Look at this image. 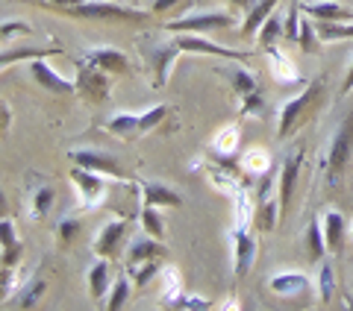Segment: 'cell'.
<instances>
[{"instance_id":"6da1fadb","label":"cell","mask_w":353,"mask_h":311,"mask_svg":"<svg viewBox=\"0 0 353 311\" xmlns=\"http://www.w3.org/2000/svg\"><path fill=\"white\" fill-rule=\"evenodd\" d=\"M324 92V83L321 80H312L306 85L303 94H297L294 100H285L283 109H280V127H277V138H289L292 132L303 124V120L312 115V106L318 103V97Z\"/></svg>"},{"instance_id":"7a4b0ae2","label":"cell","mask_w":353,"mask_h":311,"mask_svg":"<svg viewBox=\"0 0 353 311\" xmlns=\"http://www.w3.org/2000/svg\"><path fill=\"white\" fill-rule=\"evenodd\" d=\"M236 18L230 12H221V9H212V12H197V15H185L180 21H168L165 24V30L168 32H201V36H206V32H218V30H227L233 27Z\"/></svg>"},{"instance_id":"3957f363","label":"cell","mask_w":353,"mask_h":311,"mask_svg":"<svg viewBox=\"0 0 353 311\" xmlns=\"http://www.w3.org/2000/svg\"><path fill=\"white\" fill-rule=\"evenodd\" d=\"M353 153V112L341 120L336 129V138L330 144V156H327V171H330V182H339V176L345 173V164Z\"/></svg>"},{"instance_id":"277c9868","label":"cell","mask_w":353,"mask_h":311,"mask_svg":"<svg viewBox=\"0 0 353 311\" xmlns=\"http://www.w3.org/2000/svg\"><path fill=\"white\" fill-rule=\"evenodd\" d=\"M77 92H80L88 103H106L109 92H112V80H109V71L97 68V65L85 62L80 65V76H77Z\"/></svg>"},{"instance_id":"5b68a950","label":"cell","mask_w":353,"mask_h":311,"mask_svg":"<svg viewBox=\"0 0 353 311\" xmlns=\"http://www.w3.org/2000/svg\"><path fill=\"white\" fill-rule=\"evenodd\" d=\"M176 47L183 53H203V56H218V59H233V62H245L250 59V50H233V47H221V44L209 41L201 32H180V39H174Z\"/></svg>"},{"instance_id":"8992f818","label":"cell","mask_w":353,"mask_h":311,"mask_svg":"<svg viewBox=\"0 0 353 311\" xmlns=\"http://www.w3.org/2000/svg\"><path fill=\"white\" fill-rule=\"evenodd\" d=\"M71 18H101V21H136L145 18L139 9L115 6V0H85V3L68 9Z\"/></svg>"},{"instance_id":"52a82bcc","label":"cell","mask_w":353,"mask_h":311,"mask_svg":"<svg viewBox=\"0 0 353 311\" xmlns=\"http://www.w3.org/2000/svg\"><path fill=\"white\" fill-rule=\"evenodd\" d=\"M68 156H71L77 164H80V168H88V171H94V173H103V176H109V180H121V176H124L121 162L115 159V156L103 153V150H71Z\"/></svg>"},{"instance_id":"ba28073f","label":"cell","mask_w":353,"mask_h":311,"mask_svg":"<svg viewBox=\"0 0 353 311\" xmlns=\"http://www.w3.org/2000/svg\"><path fill=\"white\" fill-rule=\"evenodd\" d=\"M71 182L77 185V191H80V200L85 203V208H94L106 197L103 173H94V171L80 168V164H77V168L71 171Z\"/></svg>"},{"instance_id":"9c48e42d","label":"cell","mask_w":353,"mask_h":311,"mask_svg":"<svg viewBox=\"0 0 353 311\" xmlns=\"http://www.w3.org/2000/svg\"><path fill=\"white\" fill-rule=\"evenodd\" d=\"M301 164H303V144H297V150L289 153V159L283 162V171H280V212L283 215L292 212V200H294V185H297Z\"/></svg>"},{"instance_id":"30bf717a","label":"cell","mask_w":353,"mask_h":311,"mask_svg":"<svg viewBox=\"0 0 353 311\" xmlns=\"http://www.w3.org/2000/svg\"><path fill=\"white\" fill-rule=\"evenodd\" d=\"M176 53H180L176 41H171V44H153V47L148 50V62H150V74H153V88H165V85H168V74H171L174 62H176Z\"/></svg>"},{"instance_id":"8fae6325","label":"cell","mask_w":353,"mask_h":311,"mask_svg":"<svg viewBox=\"0 0 353 311\" xmlns=\"http://www.w3.org/2000/svg\"><path fill=\"white\" fill-rule=\"evenodd\" d=\"M30 74H32V80H36V85L48 88V92H53V94H71V92H77V83L59 76L48 62H41V59L30 62Z\"/></svg>"},{"instance_id":"7c38bea8","label":"cell","mask_w":353,"mask_h":311,"mask_svg":"<svg viewBox=\"0 0 353 311\" xmlns=\"http://www.w3.org/2000/svg\"><path fill=\"white\" fill-rule=\"evenodd\" d=\"M83 59L97 65V68L109 71V74H127L130 71V59L115 47H94V50H88Z\"/></svg>"},{"instance_id":"4fadbf2b","label":"cell","mask_w":353,"mask_h":311,"mask_svg":"<svg viewBox=\"0 0 353 311\" xmlns=\"http://www.w3.org/2000/svg\"><path fill=\"white\" fill-rule=\"evenodd\" d=\"M124 232H127V224L124 220H112L101 229V235L94 241V253L101 259H112V255L121 250V241H124Z\"/></svg>"},{"instance_id":"5bb4252c","label":"cell","mask_w":353,"mask_h":311,"mask_svg":"<svg viewBox=\"0 0 353 311\" xmlns=\"http://www.w3.org/2000/svg\"><path fill=\"white\" fill-rule=\"evenodd\" d=\"M309 288H312V282H309V276L306 273H294V270H285V273H277L271 279V291L277 294V297H301L306 294Z\"/></svg>"},{"instance_id":"9a60e30c","label":"cell","mask_w":353,"mask_h":311,"mask_svg":"<svg viewBox=\"0 0 353 311\" xmlns=\"http://www.w3.org/2000/svg\"><path fill=\"white\" fill-rule=\"evenodd\" d=\"M233 244H236V276H245L253 268V259H256V238H253L248 229L236 226Z\"/></svg>"},{"instance_id":"2e32d148","label":"cell","mask_w":353,"mask_h":311,"mask_svg":"<svg viewBox=\"0 0 353 311\" xmlns=\"http://www.w3.org/2000/svg\"><path fill=\"white\" fill-rule=\"evenodd\" d=\"M141 200H145V206H157V208H162V206L174 208L183 203V197L162 182H141Z\"/></svg>"},{"instance_id":"e0dca14e","label":"cell","mask_w":353,"mask_h":311,"mask_svg":"<svg viewBox=\"0 0 353 311\" xmlns=\"http://www.w3.org/2000/svg\"><path fill=\"white\" fill-rule=\"evenodd\" d=\"M162 253L165 247L159 244V238H153V235L139 238V241H132V247L127 253V268H136V264H145L150 259H162Z\"/></svg>"},{"instance_id":"ac0fdd59","label":"cell","mask_w":353,"mask_h":311,"mask_svg":"<svg viewBox=\"0 0 353 311\" xmlns=\"http://www.w3.org/2000/svg\"><path fill=\"white\" fill-rule=\"evenodd\" d=\"M301 9L306 15H312L315 21H353L350 9L336 3V0H318V3H306Z\"/></svg>"},{"instance_id":"d6986e66","label":"cell","mask_w":353,"mask_h":311,"mask_svg":"<svg viewBox=\"0 0 353 311\" xmlns=\"http://www.w3.org/2000/svg\"><path fill=\"white\" fill-rule=\"evenodd\" d=\"M277 3H280V0H256V3H253V9L248 12V18H245V24H241V32H245V36H253V32H259V27L274 15Z\"/></svg>"},{"instance_id":"ffe728a7","label":"cell","mask_w":353,"mask_h":311,"mask_svg":"<svg viewBox=\"0 0 353 311\" xmlns=\"http://www.w3.org/2000/svg\"><path fill=\"white\" fill-rule=\"evenodd\" d=\"M15 224L9 217L0 220V238H3V268H15L21 259V241L15 235Z\"/></svg>"},{"instance_id":"44dd1931","label":"cell","mask_w":353,"mask_h":311,"mask_svg":"<svg viewBox=\"0 0 353 311\" xmlns=\"http://www.w3.org/2000/svg\"><path fill=\"white\" fill-rule=\"evenodd\" d=\"M268 62H271V76H274L277 83H294V80H297L294 62L285 56L280 47H268Z\"/></svg>"},{"instance_id":"7402d4cb","label":"cell","mask_w":353,"mask_h":311,"mask_svg":"<svg viewBox=\"0 0 353 311\" xmlns=\"http://www.w3.org/2000/svg\"><path fill=\"white\" fill-rule=\"evenodd\" d=\"M109 285H112V264H109V259H101L92 270H88V288H92V297L94 299L109 297L106 294Z\"/></svg>"},{"instance_id":"603a6c76","label":"cell","mask_w":353,"mask_h":311,"mask_svg":"<svg viewBox=\"0 0 353 311\" xmlns=\"http://www.w3.org/2000/svg\"><path fill=\"white\" fill-rule=\"evenodd\" d=\"M62 47H18V50H3L0 56V65H12V62H21V59H48V56H59Z\"/></svg>"},{"instance_id":"cb8c5ba5","label":"cell","mask_w":353,"mask_h":311,"mask_svg":"<svg viewBox=\"0 0 353 311\" xmlns=\"http://www.w3.org/2000/svg\"><path fill=\"white\" fill-rule=\"evenodd\" d=\"M44 288H48V285H44V279H32V282H27V285L21 288V291L6 303V308H9V305H12V308H32V305H36L39 299H41Z\"/></svg>"},{"instance_id":"d4e9b609","label":"cell","mask_w":353,"mask_h":311,"mask_svg":"<svg viewBox=\"0 0 353 311\" xmlns=\"http://www.w3.org/2000/svg\"><path fill=\"white\" fill-rule=\"evenodd\" d=\"M306 250H309V259L312 261H321L324 253L330 250L327 238H324V224H318V220H312L309 229H306Z\"/></svg>"},{"instance_id":"484cf974","label":"cell","mask_w":353,"mask_h":311,"mask_svg":"<svg viewBox=\"0 0 353 311\" xmlns=\"http://www.w3.org/2000/svg\"><path fill=\"white\" fill-rule=\"evenodd\" d=\"M318 39L321 41L353 39V21H318Z\"/></svg>"},{"instance_id":"4316f807","label":"cell","mask_w":353,"mask_h":311,"mask_svg":"<svg viewBox=\"0 0 353 311\" xmlns=\"http://www.w3.org/2000/svg\"><path fill=\"white\" fill-rule=\"evenodd\" d=\"M324 238L330 250H341V238H345V217L339 212H327L324 215Z\"/></svg>"},{"instance_id":"83f0119b","label":"cell","mask_w":353,"mask_h":311,"mask_svg":"<svg viewBox=\"0 0 353 311\" xmlns=\"http://www.w3.org/2000/svg\"><path fill=\"white\" fill-rule=\"evenodd\" d=\"M277 215H283L280 212V200H274V197L259 200V203H256V229L271 232L274 224H277Z\"/></svg>"},{"instance_id":"f1b7e54d","label":"cell","mask_w":353,"mask_h":311,"mask_svg":"<svg viewBox=\"0 0 353 311\" xmlns=\"http://www.w3.org/2000/svg\"><path fill=\"white\" fill-rule=\"evenodd\" d=\"M53 197H57V191H53V185H39L36 191H32V200H30V217L41 220L44 215L50 212Z\"/></svg>"},{"instance_id":"f546056e","label":"cell","mask_w":353,"mask_h":311,"mask_svg":"<svg viewBox=\"0 0 353 311\" xmlns=\"http://www.w3.org/2000/svg\"><path fill=\"white\" fill-rule=\"evenodd\" d=\"M241 171L248 176H262L271 171V156L265 150H248L245 159H241Z\"/></svg>"},{"instance_id":"4dcf8cb0","label":"cell","mask_w":353,"mask_h":311,"mask_svg":"<svg viewBox=\"0 0 353 311\" xmlns=\"http://www.w3.org/2000/svg\"><path fill=\"white\" fill-rule=\"evenodd\" d=\"M221 74H224L227 80L233 83V92L239 97H248V94L256 92V76H253V74L241 71V68H227V71H221Z\"/></svg>"},{"instance_id":"1f68e13d","label":"cell","mask_w":353,"mask_h":311,"mask_svg":"<svg viewBox=\"0 0 353 311\" xmlns=\"http://www.w3.org/2000/svg\"><path fill=\"white\" fill-rule=\"evenodd\" d=\"M280 41H283V18L274 12V15L259 27V44H262L265 50H268V47H277Z\"/></svg>"},{"instance_id":"d6a6232c","label":"cell","mask_w":353,"mask_h":311,"mask_svg":"<svg viewBox=\"0 0 353 311\" xmlns=\"http://www.w3.org/2000/svg\"><path fill=\"white\" fill-rule=\"evenodd\" d=\"M248 188H250V185H248ZM248 188L241 185L239 191L233 194V197H236V226H239V229H248L250 217H256V215H253V200H250Z\"/></svg>"},{"instance_id":"836d02e7","label":"cell","mask_w":353,"mask_h":311,"mask_svg":"<svg viewBox=\"0 0 353 311\" xmlns=\"http://www.w3.org/2000/svg\"><path fill=\"white\" fill-rule=\"evenodd\" d=\"M236 150H239V129L236 127H224L212 138V153H218V156H233Z\"/></svg>"},{"instance_id":"e575fe53","label":"cell","mask_w":353,"mask_h":311,"mask_svg":"<svg viewBox=\"0 0 353 311\" xmlns=\"http://www.w3.org/2000/svg\"><path fill=\"white\" fill-rule=\"evenodd\" d=\"M127 273L132 276V282L139 288H145L153 276H162V268H159V259H150L145 264H136V268H127Z\"/></svg>"},{"instance_id":"d590c367","label":"cell","mask_w":353,"mask_h":311,"mask_svg":"<svg viewBox=\"0 0 353 311\" xmlns=\"http://www.w3.org/2000/svg\"><path fill=\"white\" fill-rule=\"evenodd\" d=\"M130 299V279L127 276H118V279L112 282V291H109V299H106V308L109 311H118L124 308Z\"/></svg>"},{"instance_id":"8d00e7d4","label":"cell","mask_w":353,"mask_h":311,"mask_svg":"<svg viewBox=\"0 0 353 311\" xmlns=\"http://www.w3.org/2000/svg\"><path fill=\"white\" fill-rule=\"evenodd\" d=\"M139 118L141 115H115L112 120L106 124L109 132H115V136H139Z\"/></svg>"},{"instance_id":"74e56055","label":"cell","mask_w":353,"mask_h":311,"mask_svg":"<svg viewBox=\"0 0 353 311\" xmlns=\"http://www.w3.org/2000/svg\"><path fill=\"white\" fill-rule=\"evenodd\" d=\"M301 3H292L289 6V18L283 21V41L297 44V36H301Z\"/></svg>"},{"instance_id":"f35d334b","label":"cell","mask_w":353,"mask_h":311,"mask_svg":"<svg viewBox=\"0 0 353 311\" xmlns=\"http://www.w3.org/2000/svg\"><path fill=\"white\" fill-rule=\"evenodd\" d=\"M162 297H165V303L174 305L176 299L183 297V285H180V276H176V270H162Z\"/></svg>"},{"instance_id":"ab89813d","label":"cell","mask_w":353,"mask_h":311,"mask_svg":"<svg viewBox=\"0 0 353 311\" xmlns=\"http://www.w3.org/2000/svg\"><path fill=\"white\" fill-rule=\"evenodd\" d=\"M141 226H145V232H148V235H153V238L165 235V224H162V217L157 212V206H145V208H141Z\"/></svg>"},{"instance_id":"60d3db41","label":"cell","mask_w":353,"mask_h":311,"mask_svg":"<svg viewBox=\"0 0 353 311\" xmlns=\"http://www.w3.org/2000/svg\"><path fill=\"white\" fill-rule=\"evenodd\" d=\"M241 115H248V118H262L265 115V100L259 94V88L253 94L241 97Z\"/></svg>"},{"instance_id":"b9f144b4","label":"cell","mask_w":353,"mask_h":311,"mask_svg":"<svg viewBox=\"0 0 353 311\" xmlns=\"http://www.w3.org/2000/svg\"><path fill=\"white\" fill-rule=\"evenodd\" d=\"M333 291H336L333 268H330V264H321V276H318V294H321L324 303H330V299H333Z\"/></svg>"},{"instance_id":"7bdbcfd3","label":"cell","mask_w":353,"mask_h":311,"mask_svg":"<svg viewBox=\"0 0 353 311\" xmlns=\"http://www.w3.org/2000/svg\"><path fill=\"white\" fill-rule=\"evenodd\" d=\"M165 109H168V106H153V109H148V112H141V118H139V136H141V132H150L153 127L159 124V120L165 118Z\"/></svg>"},{"instance_id":"ee69618b","label":"cell","mask_w":353,"mask_h":311,"mask_svg":"<svg viewBox=\"0 0 353 311\" xmlns=\"http://www.w3.org/2000/svg\"><path fill=\"white\" fill-rule=\"evenodd\" d=\"M315 44H318V39H315L312 24H309V21H301V36H297V47H301L303 53H312Z\"/></svg>"},{"instance_id":"f6af8a7d","label":"cell","mask_w":353,"mask_h":311,"mask_svg":"<svg viewBox=\"0 0 353 311\" xmlns=\"http://www.w3.org/2000/svg\"><path fill=\"white\" fill-rule=\"evenodd\" d=\"M0 32H3V39H12V36H30L32 27L24 24V21H3V27H0Z\"/></svg>"},{"instance_id":"bcb514c9","label":"cell","mask_w":353,"mask_h":311,"mask_svg":"<svg viewBox=\"0 0 353 311\" xmlns=\"http://www.w3.org/2000/svg\"><path fill=\"white\" fill-rule=\"evenodd\" d=\"M77 232H80V224H77L74 217H65L62 224H59V232H57V238H59V244H68Z\"/></svg>"},{"instance_id":"7dc6e473","label":"cell","mask_w":353,"mask_h":311,"mask_svg":"<svg viewBox=\"0 0 353 311\" xmlns=\"http://www.w3.org/2000/svg\"><path fill=\"white\" fill-rule=\"evenodd\" d=\"M180 3H189V0H153L150 9H153L157 15H168V12H174V9L180 6Z\"/></svg>"},{"instance_id":"c3c4849f","label":"cell","mask_w":353,"mask_h":311,"mask_svg":"<svg viewBox=\"0 0 353 311\" xmlns=\"http://www.w3.org/2000/svg\"><path fill=\"white\" fill-rule=\"evenodd\" d=\"M174 308H209V303L201 299V297H180L174 303Z\"/></svg>"},{"instance_id":"681fc988","label":"cell","mask_w":353,"mask_h":311,"mask_svg":"<svg viewBox=\"0 0 353 311\" xmlns=\"http://www.w3.org/2000/svg\"><path fill=\"white\" fill-rule=\"evenodd\" d=\"M48 3H50V6H59V9H65V12H68V9L85 3V0H48Z\"/></svg>"},{"instance_id":"f907efd6","label":"cell","mask_w":353,"mask_h":311,"mask_svg":"<svg viewBox=\"0 0 353 311\" xmlns=\"http://www.w3.org/2000/svg\"><path fill=\"white\" fill-rule=\"evenodd\" d=\"M227 3L233 6V9H241V12H245V9L250 12V9H253V3H256V0H227Z\"/></svg>"},{"instance_id":"816d5d0a","label":"cell","mask_w":353,"mask_h":311,"mask_svg":"<svg viewBox=\"0 0 353 311\" xmlns=\"http://www.w3.org/2000/svg\"><path fill=\"white\" fill-rule=\"evenodd\" d=\"M353 92V62H350V71L345 76V85H341V94H350Z\"/></svg>"},{"instance_id":"f5cc1de1","label":"cell","mask_w":353,"mask_h":311,"mask_svg":"<svg viewBox=\"0 0 353 311\" xmlns=\"http://www.w3.org/2000/svg\"><path fill=\"white\" fill-rule=\"evenodd\" d=\"M218 308H239V303H236V299H227V303H221Z\"/></svg>"},{"instance_id":"db71d44e","label":"cell","mask_w":353,"mask_h":311,"mask_svg":"<svg viewBox=\"0 0 353 311\" xmlns=\"http://www.w3.org/2000/svg\"><path fill=\"white\" fill-rule=\"evenodd\" d=\"M350 241H353V226H350Z\"/></svg>"}]
</instances>
